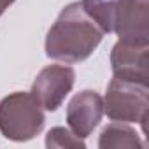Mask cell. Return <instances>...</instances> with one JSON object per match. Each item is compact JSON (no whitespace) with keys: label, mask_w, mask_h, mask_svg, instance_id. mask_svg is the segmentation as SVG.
<instances>
[{"label":"cell","mask_w":149,"mask_h":149,"mask_svg":"<svg viewBox=\"0 0 149 149\" xmlns=\"http://www.w3.org/2000/svg\"><path fill=\"white\" fill-rule=\"evenodd\" d=\"M102 28L84 11L83 2L63 7L46 35V54L63 63H79L93 54L104 39Z\"/></svg>","instance_id":"6da1fadb"},{"label":"cell","mask_w":149,"mask_h":149,"mask_svg":"<svg viewBox=\"0 0 149 149\" xmlns=\"http://www.w3.org/2000/svg\"><path fill=\"white\" fill-rule=\"evenodd\" d=\"M46 116L32 93L16 91L0 100V133L14 142H26L37 137Z\"/></svg>","instance_id":"7a4b0ae2"},{"label":"cell","mask_w":149,"mask_h":149,"mask_svg":"<svg viewBox=\"0 0 149 149\" xmlns=\"http://www.w3.org/2000/svg\"><path fill=\"white\" fill-rule=\"evenodd\" d=\"M104 112L112 121L140 123L146 133V121L149 114V84L112 77L105 91Z\"/></svg>","instance_id":"3957f363"},{"label":"cell","mask_w":149,"mask_h":149,"mask_svg":"<svg viewBox=\"0 0 149 149\" xmlns=\"http://www.w3.org/2000/svg\"><path fill=\"white\" fill-rule=\"evenodd\" d=\"M76 83V72L68 65H47L44 67L32 84V97L39 105L49 112L56 111L65 97L72 91Z\"/></svg>","instance_id":"277c9868"},{"label":"cell","mask_w":149,"mask_h":149,"mask_svg":"<svg viewBox=\"0 0 149 149\" xmlns=\"http://www.w3.org/2000/svg\"><path fill=\"white\" fill-rule=\"evenodd\" d=\"M112 32L121 42L149 46V0H119Z\"/></svg>","instance_id":"5b68a950"},{"label":"cell","mask_w":149,"mask_h":149,"mask_svg":"<svg viewBox=\"0 0 149 149\" xmlns=\"http://www.w3.org/2000/svg\"><path fill=\"white\" fill-rule=\"evenodd\" d=\"M104 116V98L93 90H83L74 95L67 105L68 128L79 139L93 133Z\"/></svg>","instance_id":"8992f818"},{"label":"cell","mask_w":149,"mask_h":149,"mask_svg":"<svg viewBox=\"0 0 149 149\" xmlns=\"http://www.w3.org/2000/svg\"><path fill=\"white\" fill-rule=\"evenodd\" d=\"M147 49L149 46H133L118 40L111 51V67L114 77L149 84Z\"/></svg>","instance_id":"52a82bcc"},{"label":"cell","mask_w":149,"mask_h":149,"mask_svg":"<svg viewBox=\"0 0 149 149\" xmlns=\"http://www.w3.org/2000/svg\"><path fill=\"white\" fill-rule=\"evenodd\" d=\"M100 149H142L144 142L140 140L139 133L125 125L123 121H114L107 125L98 139Z\"/></svg>","instance_id":"ba28073f"},{"label":"cell","mask_w":149,"mask_h":149,"mask_svg":"<svg viewBox=\"0 0 149 149\" xmlns=\"http://www.w3.org/2000/svg\"><path fill=\"white\" fill-rule=\"evenodd\" d=\"M84 11L91 16V19L102 28L104 33H112L114 14L119 0H81Z\"/></svg>","instance_id":"9c48e42d"},{"label":"cell","mask_w":149,"mask_h":149,"mask_svg":"<svg viewBox=\"0 0 149 149\" xmlns=\"http://www.w3.org/2000/svg\"><path fill=\"white\" fill-rule=\"evenodd\" d=\"M46 147H74V149H84L86 144L83 139H79L70 128L65 126H54L46 135Z\"/></svg>","instance_id":"30bf717a"},{"label":"cell","mask_w":149,"mask_h":149,"mask_svg":"<svg viewBox=\"0 0 149 149\" xmlns=\"http://www.w3.org/2000/svg\"><path fill=\"white\" fill-rule=\"evenodd\" d=\"M14 2H16V0H0V16H2L6 13V9H9Z\"/></svg>","instance_id":"8fae6325"}]
</instances>
